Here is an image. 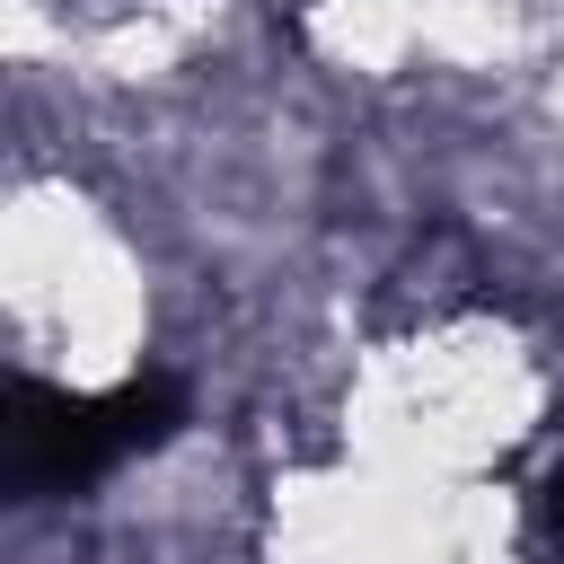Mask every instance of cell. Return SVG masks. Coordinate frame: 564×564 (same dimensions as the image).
<instances>
[{
    "label": "cell",
    "instance_id": "2",
    "mask_svg": "<svg viewBox=\"0 0 564 564\" xmlns=\"http://www.w3.org/2000/svg\"><path fill=\"white\" fill-rule=\"evenodd\" d=\"M538 538H546V546H555V564H564V467L538 485Z\"/></svg>",
    "mask_w": 564,
    "mask_h": 564
},
{
    "label": "cell",
    "instance_id": "1",
    "mask_svg": "<svg viewBox=\"0 0 564 564\" xmlns=\"http://www.w3.org/2000/svg\"><path fill=\"white\" fill-rule=\"evenodd\" d=\"M185 423V388L167 370L115 379V388H53V379H9L0 397V476L18 502H62L106 485L123 458H150L159 441H176Z\"/></svg>",
    "mask_w": 564,
    "mask_h": 564
}]
</instances>
